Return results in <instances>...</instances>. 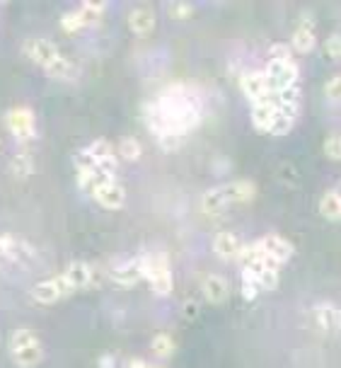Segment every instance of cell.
<instances>
[{
	"mask_svg": "<svg viewBox=\"0 0 341 368\" xmlns=\"http://www.w3.org/2000/svg\"><path fill=\"white\" fill-rule=\"evenodd\" d=\"M266 80H269L271 90H281V87H288V85H298V63L295 61H269L264 71Z\"/></svg>",
	"mask_w": 341,
	"mask_h": 368,
	"instance_id": "52a82bcc",
	"label": "cell"
},
{
	"mask_svg": "<svg viewBox=\"0 0 341 368\" xmlns=\"http://www.w3.org/2000/svg\"><path fill=\"white\" fill-rule=\"evenodd\" d=\"M141 279H143L141 257L133 259V262L121 264V267H116V269H114V274H112V281L116 283V286H123V288L136 286V283L141 281Z\"/></svg>",
	"mask_w": 341,
	"mask_h": 368,
	"instance_id": "e0dca14e",
	"label": "cell"
},
{
	"mask_svg": "<svg viewBox=\"0 0 341 368\" xmlns=\"http://www.w3.org/2000/svg\"><path fill=\"white\" fill-rule=\"evenodd\" d=\"M167 12L175 19H189L194 15V5L191 3H167Z\"/></svg>",
	"mask_w": 341,
	"mask_h": 368,
	"instance_id": "1f68e13d",
	"label": "cell"
},
{
	"mask_svg": "<svg viewBox=\"0 0 341 368\" xmlns=\"http://www.w3.org/2000/svg\"><path fill=\"white\" fill-rule=\"evenodd\" d=\"M107 10V3H95V0H85V3L78 8V12H80L82 22H85V27H92V24L100 22V17L105 15Z\"/></svg>",
	"mask_w": 341,
	"mask_h": 368,
	"instance_id": "cb8c5ba5",
	"label": "cell"
},
{
	"mask_svg": "<svg viewBox=\"0 0 341 368\" xmlns=\"http://www.w3.org/2000/svg\"><path fill=\"white\" fill-rule=\"evenodd\" d=\"M155 12L150 8H136L128 12V29H131L136 37H148V34L155 29Z\"/></svg>",
	"mask_w": 341,
	"mask_h": 368,
	"instance_id": "2e32d148",
	"label": "cell"
},
{
	"mask_svg": "<svg viewBox=\"0 0 341 368\" xmlns=\"http://www.w3.org/2000/svg\"><path fill=\"white\" fill-rule=\"evenodd\" d=\"M242 85V92L247 95V100L252 102V105H256V102H264L269 100V97H274L276 92L271 90L269 80H266L264 71H252V73H245L240 80Z\"/></svg>",
	"mask_w": 341,
	"mask_h": 368,
	"instance_id": "9c48e42d",
	"label": "cell"
},
{
	"mask_svg": "<svg viewBox=\"0 0 341 368\" xmlns=\"http://www.w3.org/2000/svg\"><path fill=\"white\" fill-rule=\"evenodd\" d=\"M324 49H327L329 58H341V34H332V37L324 42Z\"/></svg>",
	"mask_w": 341,
	"mask_h": 368,
	"instance_id": "e575fe53",
	"label": "cell"
},
{
	"mask_svg": "<svg viewBox=\"0 0 341 368\" xmlns=\"http://www.w3.org/2000/svg\"><path fill=\"white\" fill-rule=\"evenodd\" d=\"M230 196H227V189L225 186H213V189H209L204 196H201V209H204L206 216H223L227 211V206H230Z\"/></svg>",
	"mask_w": 341,
	"mask_h": 368,
	"instance_id": "5bb4252c",
	"label": "cell"
},
{
	"mask_svg": "<svg viewBox=\"0 0 341 368\" xmlns=\"http://www.w3.org/2000/svg\"><path fill=\"white\" fill-rule=\"evenodd\" d=\"M22 53L34 63V66H39L46 76L56 78V80H76L78 78L76 63L68 61V58L58 51L51 39H44V37L27 39V42L22 44Z\"/></svg>",
	"mask_w": 341,
	"mask_h": 368,
	"instance_id": "7a4b0ae2",
	"label": "cell"
},
{
	"mask_svg": "<svg viewBox=\"0 0 341 368\" xmlns=\"http://www.w3.org/2000/svg\"><path fill=\"white\" fill-rule=\"evenodd\" d=\"M92 199H95L97 204L102 206V209L116 211V209H121V206L126 204V189H123V186L119 184L116 179H114V182L102 184L100 189H95Z\"/></svg>",
	"mask_w": 341,
	"mask_h": 368,
	"instance_id": "7c38bea8",
	"label": "cell"
},
{
	"mask_svg": "<svg viewBox=\"0 0 341 368\" xmlns=\"http://www.w3.org/2000/svg\"><path fill=\"white\" fill-rule=\"evenodd\" d=\"M71 293H76V291H73V286L66 281L63 274L46 279V281H39L37 286L32 288V298L37 303H42V306H53V303L63 301V298L71 296Z\"/></svg>",
	"mask_w": 341,
	"mask_h": 368,
	"instance_id": "5b68a950",
	"label": "cell"
},
{
	"mask_svg": "<svg viewBox=\"0 0 341 368\" xmlns=\"http://www.w3.org/2000/svg\"><path fill=\"white\" fill-rule=\"evenodd\" d=\"M119 153H121V158L128 160V163H136L143 155V146L138 143V139H133V136H123V139L119 141Z\"/></svg>",
	"mask_w": 341,
	"mask_h": 368,
	"instance_id": "d4e9b609",
	"label": "cell"
},
{
	"mask_svg": "<svg viewBox=\"0 0 341 368\" xmlns=\"http://www.w3.org/2000/svg\"><path fill=\"white\" fill-rule=\"evenodd\" d=\"M293 124H295V119H290V116H286V114H276V119H274V124H271V131L269 134L271 136H286V134H290V129H293Z\"/></svg>",
	"mask_w": 341,
	"mask_h": 368,
	"instance_id": "4dcf8cb0",
	"label": "cell"
},
{
	"mask_svg": "<svg viewBox=\"0 0 341 368\" xmlns=\"http://www.w3.org/2000/svg\"><path fill=\"white\" fill-rule=\"evenodd\" d=\"M146 121L152 134L157 136V141L162 143V148H177L182 136L199 126V102L194 100V95L189 90L172 85L152 105L146 107Z\"/></svg>",
	"mask_w": 341,
	"mask_h": 368,
	"instance_id": "6da1fadb",
	"label": "cell"
},
{
	"mask_svg": "<svg viewBox=\"0 0 341 368\" xmlns=\"http://www.w3.org/2000/svg\"><path fill=\"white\" fill-rule=\"evenodd\" d=\"M10 170H12V177H17V179L29 177V175L34 173V158H32V153H27V150H19V153L12 158V165H10Z\"/></svg>",
	"mask_w": 341,
	"mask_h": 368,
	"instance_id": "603a6c76",
	"label": "cell"
},
{
	"mask_svg": "<svg viewBox=\"0 0 341 368\" xmlns=\"http://www.w3.org/2000/svg\"><path fill=\"white\" fill-rule=\"evenodd\" d=\"M32 344H39V335L34 330H29V327H19V330H15L12 335H10V342H8L10 356L17 354L19 349H27V347H32Z\"/></svg>",
	"mask_w": 341,
	"mask_h": 368,
	"instance_id": "d6986e66",
	"label": "cell"
},
{
	"mask_svg": "<svg viewBox=\"0 0 341 368\" xmlns=\"http://www.w3.org/2000/svg\"><path fill=\"white\" fill-rule=\"evenodd\" d=\"M315 44H317V39H315V32L313 29H295L293 34V49L298 53H310L315 49Z\"/></svg>",
	"mask_w": 341,
	"mask_h": 368,
	"instance_id": "484cf974",
	"label": "cell"
},
{
	"mask_svg": "<svg viewBox=\"0 0 341 368\" xmlns=\"http://www.w3.org/2000/svg\"><path fill=\"white\" fill-rule=\"evenodd\" d=\"M320 213L329 220H339L341 218V194L339 191H327L320 201Z\"/></svg>",
	"mask_w": 341,
	"mask_h": 368,
	"instance_id": "7402d4cb",
	"label": "cell"
},
{
	"mask_svg": "<svg viewBox=\"0 0 341 368\" xmlns=\"http://www.w3.org/2000/svg\"><path fill=\"white\" fill-rule=\"evenodd\" d=\"M39 254L17 235H0V272H24L37 267Z\"/></svg>",
	"mask_w": 341,
	"mask_h": 368,
	"instance_id": "3957f363",
	"label": "cell"
},
{
	"mask_svg": "<svg viewBox=\"0 0 341 368\" xmlns=\"http://www.w3.org/2000/svg\"><path fill=\"white\" fill-rule=\"evenodd\" d=\"M256 288L259 291H274V288H279V269H261L259 274H256Z\"/></svg>",
	"mask_w": 341,
	"mask_h": 368,
	"instance_id": "83f0119b",
	"label": "cell"
},
{
	"mask_svg": "<svg viewBox=\"0 0 341 368\" xmlns=\"http://www.w3.org/2000/svg\"><path fill=\"white\" fill-rule=\"evenodd\" d=\"M44 359V349H42V342L39 344H32L27 347V349H19L17 354H12V361L17 364L19 368H34L39 366Z\"/></svg>",
	"mask_w": 341,
	"mask_h": 368,
	"instance_id": "44dd1931",
	"label": "cell"
},
{
	"mask_svg": "<svg viewBox=\"0 0 341 368\" xmlns=\"http://www.w3.org/2000/svg\"><path fill=\"white\" fill-rule=\"evenodd\" d=\"M269 61H293V51L288 44H274L269 49Z\"/></svg>",
	"mask_w": 341,
	"mask_h": 368,
	"instance_id": "836d02e7",
	"label": "cell"
},
{
	"mask_svg": "<svg viewBox=\"0 0 341 368\" xmlns=\"http://www.w3.org/2000/svg\"><path fill=\"white\" fill-rule=\"evenodd\" d=\"M85 150H87V155H90V158L97 160V163H102V160H110V158H116V155H114V146L107 139L92 141Z\"/></svg>",
	"mask_w": 341,
	"mask_h": 368,
	"instance_id": "4316f807",
	"label": "cell"
},
{
	"mask_svg": "<svg viewBox=\"0 0 341 368\" xmlns=\"http://www.w3.org/2000/svg\"><path fill=\"white\" fill-rule=\"evenodd\" d=\"M63 277L73 286V291H82V288H92L102 283V274L95 272V267L85 262H71L63 272Z\"/></svg>",
	"mask_w": 341,
	"mask_h": 368,
	"instance_id": "ba28073f",
	"label": "cell"
},
{
	"mask_svg": "<svg viewBox=\"0 0 341 368\" xmlns=\"http://www.w3.org/2000/svg\"><path fill=\"white\" fill-rule=\"evenodd\" d=\"M313 322L322 332H337L341 330V310L332 303H320L313 308Z\"/></svg>",
	"mask_w": 341,
	"mask_h": 368,
	"instance_id": "4fadbf2b",
	"label": "cell"
},
{
	"mask_svg": "<svg viewBox=\"0 0 341 368\" xmlns=\"http://www.w3.org/2000/svg\"><path fill=\"white\" fill-rule=\"evenodd\" d=\"M61 29L66 34H76V32H80V29H85V22H82L80 12H78V10H71V12L63 15V17H61Z\"/></svg>",
	"mask_w": 341,
	"mask_h": 368,
	"instance_id": "f1b7e54d",
	"label": "cell"
},
{
	"mask_svg": "<svg viewBox=\"0 0 341 368\" xmlns=\"http://www.w3.org/2000/svg\"><path fill=\"white\" fill-rule=\"evenodd\" d=\"M227 196H230L232 204H245V201H252L256 194V186L254 182H247V179H240V182H232L225 184Z\"/></svg>",
	"mask_w": 341,
	"mask_h": 368,
	"instance_id": "ffe728a7",
	"label": "cell"
},
{
	"mask_svg": "<svg viewBox=\"0 0 341 368\" xmlns=\"http://www.w3.org/2000/svg\"><path fill=\"white\" fill-rule=\"evenodd\" d=\"M324 155H327L329 160H341V136L339 134L329 136V139L324 141Z\"/></svg>",
	"mask_w": 341,
	"mask_h": 368,
	"instance_id": "d6a6232c",
	"label": "cell"
},
{
	"mask_svg": "<svg viewBox=\"0 0 341 368\" xmlns=\"http://www.w3.org/2000/svg\"><path fill=\"white\" fill-rule=\"evenodd\" d=\"M201 293H204V298L209 303H213V306H220V303H225L227 296H230V286H227V279L220 277V274H211V277H206L204 286H201Z\"/></svg>",
	"mask_w": 341,
	"mask_h": 368,
	"instance_id": "9a60e30c",
	"label": "cell"
},
{
	"mask_svg": "<svg viewBox=\"0 0 341 368\" xmlns=\"http://www.w3.org/2000/svg\"><path fill=\"white\" fill-rule=\"evenodd\" d=\"M8 129L19 143H27L37 136V119H34V112L29 107H12L8 112Z\"/></svg>",
	"mask_w": 341,
	"mask_h": 368,
	"instance_id": "8992f818",
	"label": "cell"
},
{
	"mask_svg": "<svg viewBox=\"0 0 341 368\" xmlns=\"http://www.w3.org/2000/svg\"><path fill=\"white\" fill-rule=\"evenodd\" d=\"M256 293H259L256 283H242V298H245V301H254Z\"/></svg>",
	"mask_w": 341,
	"mask_h": 368,
	"instance_id": "8d00e7d4",
	"label": "cell"
},
{
	"mask_svg": "<svg viewBox=\"0 0 341 368\" xmlns=\"http://www.w3.org/2000/svg\"><path fill=\"white\" fill-rule=\"evenodd\" d=\"M114 364H116V359H114L112 354H105L100 359V368H114Z\"/></svg>",
	"mask_w": 341,
	"mask_h": 368,
	"instance_id": "74e56055",
	"label": "cell"
},
{
	"mask_svg": "<svg viewBox=\"0 0 341 368\" xmlns=\"http://www.w3.org/2000/svg\"><path fill=\"white\" fill-rule=\"evenodd\" d=\"M276 114H279V105H276V95L269 97L264 102H256L252 105V124L259 134H269L271 124H274Z\"/></svg>",
	"mask_w": 341,
	"mask_h": 368,
	"instance_id": "8fae6325",
	"label": "cell"
},
{
	"mask_svg": "<svg viewBox=\"0 0 341 368\" xmlns=\"http://www.w3.org/2000/svg\"><path fill=\"white\" fill-rule=\"evenodd\" d=\"M141 267H143V279L150 283L152 291L157 296H170L175 281H172V269H170V262H167V254L165 252L143 254Z\"/></svg>",
	"mask_w": 341,
	"mask_h": 368,
	"instance_id": "277c9868",
	"label": "cell"
},
{
	"mask_svg": "<svg viewBox=\"0 0 341 368\" xmlns=\"http://www.w3.org/2000/svg\"><path fill=\"white\" fill-rule=\"evenodd\" d=\"M240 247H242L240 240H237V235H232L230 230H220L213 238V252L218 254L220 259H235Z\"/></svg>",
	"mask_w": 341,
	"mask_h": 368,
	"instance_id": "ac0fdd59",
	"label": "cell"
},
{
	"mask_svg": "<svg viewBox=\"0 0 341 368\" xmlns=\"http://www.w3.org/2000/svg\"><path fill=\"white\" fill-rule=\"evenodd\" d=\"M196 313H199V306H196V303H186V306H184V315L186 317H194Z\"/></svg>",
	"mask_w": 341,
	"mask_h": 368,
	"instance_id": "f35d334b",
	"label": "cell"
},
{
	"mask_svg": "<svg viewBox=\"0 0 341 368\" xmlns=\"http://www.w3.org/2000/svg\"><path fill=\"white\" fill-rule=\"evenodd\" d=\"M150 349L157 356H170L175 354V340L170 335H155V340L150 342Z\"/></svg>",
	"mask_w": 341,
	"mask_h": 368,
	"instance_id": "f546056e",
	"label": "cell"
},
{
	"mask_svg": "<svg viewBox=\"0 0 341 368\" xmlns=\"http://www.w3.org/2000/svg\"><path fill=\"white\" fill-rule=\"evenodd\" d=\"M324 92H327V97H329V100L341 102V76H334L332 80L327 82V87H324Z\"/></svg>",
	"mask_w": 341,
	"mask_h": 368,
	"instance_id": "d590c367",
	"label": "cell"
},
{
	"mask_svg": "<svg viewBox=\"0 0 341 368\" xmlns=\"http://www.w3.org/2000/svg\"><path fill=\"white\" fill-rule=\"evenodd\" d=\"M261 245V252H264V257H271L274 262H279L281 267H283L286 262H288L290 257H293V245L288 243L286 238H281V235H266V238L259 240Z\"/></svg>",
	"mask_w": 341,
	"mask_h": 368,
	"instance_id": "30bf717a",
	"label": "cell"
},
{
	"mask_svg": "<svg viewBox=\"0 0 341 368\" xmlns=\"http://www.w3.org/2000/svg\"><path fill=\"white\" fill-rule=\"evenodd\" d=\"M128 368H150V366L143 364V361H131V364H128Z\"/></svg>",
	"mask_w": 341,
	"mask_h": 368,
	"instance_id": "ab89813d",
	"label": "cell"
}]
</instances>
